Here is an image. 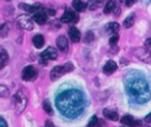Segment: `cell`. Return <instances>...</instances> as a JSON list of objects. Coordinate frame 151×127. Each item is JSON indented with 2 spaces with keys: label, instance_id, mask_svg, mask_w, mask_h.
<instances>
[{
  "label": "cell",
  "instance_id": "3957f363",
  "mask_svg": "<svg viewBox=\"0 0 151 127\" xmlns=\"http://www.w3.org/2000/svg\"><path fill=\"white\" fill-rule=\"evenodd\" d=\"M14 107H15V110L18 113H22L27 106V102H28V91L26 88H21L19 89L15 95H14Z\"/></svg>",
  "mask_w": 151,
  "mask_h": 127
},
{
  "label": "cell",
  "instance_id": "f546056e",
  "mask_svg": "<svg viewBox=\"0 0 151 127\" xmlns=\"http://www.w3.org/2000/svg\"><path fill=\"white\" fill-rule=\"evenodd\" d=\"M136 2V0H125V5L126 6H132Z\"/></svg>",
  "mask_w": 151,
  "mask_h": 127
},
{
  "label": "cell",
  "instance_id": "2e32d148",
  "mask_svg": "<svg viewBox=\"0 0 151 127\" xmlns=\"http://www.w3.org/2000/svg\"><path fill=\"white\" fill-rule=\"evenodd\" d=\"M104 116L109 120H112V121H118V113L114 112V110H110V109H104Z\"/></svg>",
  "mask_w": 151,
  "mask_h": 127
},
{
  "label": "cell",
  "instance_id": "4dcf8cb0",
  "mask_svg": "<svg viewBox=\"0 0 151 127\" xmlns=\"http://www.w3.org/2000/svg\"><path fill=\"white\" fill-rule=\"evenodd\" d=\"M113 13H114V15H118V14L120 13V8H119V6H116V7H114Z\"/></svg>",
  "mask_w": 151,
  "mask_h": 127
},
{
  "label": "cell",
  "instance_id": "5bb4252c",
  "mask_svg": "<svg viewBox=\"0 0 151 127\" xmlns=\"http://www.w3.org/2000/svg\"><path fill=\"white\" fill-rule=\"evenodd\" d=\"M120 121H122V123H123L124 126H126V127H134L136 125H138V122H137L131 115H124V116L120 119Z\"/></svg>",
  "mask_w": 151,
  "mask_h": 127
},
{
  "label": "cell",
  "instance_id": "83f0119b",
  "mask_svg": "<svg viewBox=\"0 0 151 127\" xmlns=\"http://www.w3.org/2000/svg\"><path fill=\"white\" fill-rule=\"evenodd\" d=\"M92 40H93V33L92 32H87L86 37H85V43H88V42H92Z\"/></svg>",
  "mask_w": 151,
  "mask_h": 127
},
{
  "label": "cell",
  "instance_id": "7402d4cb",
  "mask_svg": "<svg viewBox=\"0 0 151 127\" xmlns=\"http://www.w3.org/2000/svg\"><path fill=\"white\" fill-rule=\"evenodd\" d=\"M133 23H134V13H131V14L124 20V26H125L126 28H129V27H131V26L133 25Z\"/></svg>",
  "mask_w": 151,
  "mask_h": 127
},
{
  "label": "cell",
  "instance_id": "277c9868",
  "mask_svg": "<svg viewBox=\"0 0 151 127\" xmlns=\"http://www.w3.org/2000/svg\"><path fill=\"white\" fill-rule=\"evenodd\" d=\"M73 64L71 63V62H67V63H65L64 65H59V66H54L52 70H51V80H57V78H59L61 75H64V74H66V72H70V71H72L73 70Z\"/></svg>",
  "mask_w": 151,
  "mask_h": 127
},
{
  "label": "cell",
  "instance_id": "8992f818",
  "mask_svg": "<svg viewBox=\"0 0 151 127\" xmlns=\"http://www.w3.org/2000/svg\"><path fill=\"white\" fill-rule=\"evenodd\" d=\"M57 57H58V51H57L54 47L50 46V47H47L45 51H42V53L40 55V63H41L42 65H46L47 61L55 59Z\"/></svg>",
  "mask_w": 151,
  "mask_h": 127
},
{
  "label": "cell",
  "instance_id": "7a4b0ae2",
  "mask_svg": "<svg viewBox=\"0 0 151 127\" xmlns=\"http://www.w3.org/2000/svg\"><path fill=\"white\" fill-rule=\"evenodd\" d=\"M125 88L129 95L137 103H145L150 99L147 81L140 74H133L125 78Z\"/></svg>",
  "mask_w": 151,
  "mask_h": 127
},
{
  "label": "cell",
  "instance_id": "52a82bcc",
  "mask_svg": "<svg viewBox=\"0 0 151 127\" xmlns=\"http://www.w3.org/2000/svg\"><path fill=\"white\" fill-rule=\"evenodd\" d=\"M37 76H38V71H37V69H35L34 66H32V65L25 66L24 70H22V72H21V77H22V80H25V81H34V80L37 78Z\"/></svg>",
  "mask_w": 151,
  "mask_h": 127
},
{
  "label": "cell",
  "instance_id": "e575fe53",
  "mask_svg": "<svg viewBox=\"0 0 151 127\" xmlns=\"http://www.w3.org/2000/svg\"><path fill=\"white\" fill-rule=\"evenodd\" d=\"M6 1H11V0H6Z\"/></svg>",
  "mask_w": 151,
  "mask_h": 127
},
{
  "label": "cell",
  "instance_id": "1f68e13d",
  "mask_svg": "<svg viewBox=\"0 0 151 127\" xmlns=\"http://www.w3.org/2000/svg\"><path fill=\"white\" fill-rule=\"evenodd\" d=\"M145 46L151 47V38H149V39H146V40H145Z\"/></svg>",
  "mask_w": 151,
  "mask_h": 127
},
{
  "label": "cell",
  "instance_id": "836d02e7",
  "mask_svg": "<svg viewBox=\"0 0 151 127\" xmlns=\"http://www.w3.org/2000/svg\"><path fill=\"white\" fill-rule=\"evenodd\" d=\"M0 127H7V126H6V123H5L1 119H0Z\"/></svg>",
  "mask_w": 151,
  "mask_h": 127
},
{
  "label": "cell",
  "instance_id": "44dd1931",
  "mask_svg": "<svg viewBox=\"0 0 151 127\" xmlns=\"http://www.w3.org/2000/svg\"><path fill=\"white\" fill-rule=\"evenodd\" d=\"M103 1H104V0H90V1L87 2V7L93 11V9L98 8V7L103 4Z\"/></svg>",
  "mask_w": 151,
  "mask_h": 127
},
{
  "label": "cell",
  "instance_id": "d4e9b609",
  "mask_svg": "<svg viewBox=\"0 0 151 127\" xmlns=\"http://www.w3.org/2000/svg\"><path fill=\"white\" fill-rule=\"evenodd\" d=\"M9 95V90L7 87L0 84V97H7Z\"/></svg>",
  "mask_w": 151,
  "mask_h": 127
},
{
  "label": "cell",
  "instance_id": "8fae6325",
  "mask_svg": "<svg viewBox=\"0 0 151 127\" xmlns=\"http://www.w3.org/2000/svg\"><path fill=\"white\" fill-rule=\"evenodd\" d=\"M33 20H34L37 24H39V25H44V24H46V21H47V14L45 13V11H42V12H37V13L33 14Z\"/></svg>",
  "mask_w": 151,
  "mask_h": 127
},
{
  "label": "cell",
  "instance_id": "4fadbf2b",
  "mask_svg": "<svg viewBox=\"0 0 151 127\" xmlns=\"http://www.w3.org/2000/svg\"><path fill=\"white\" fill-rule=\"evenodd\" d=\"M117 68H118V65H117V63H116L114 61H109V62L104 65L103 71H104L106 75H111V74H113V72L117 70Z\"/></svg>",
  "mask_w": 151,
  "mask_h": 127
},
{
  "label": "cell",
  "instance_id": "cb8c5ba5",
  "mask_svg": "<svg viewBox=\"0 0 151 127\" xmlns=\"http://www.w3.org/2000/svg\"><path fill=\"white\" fill-rule=\"evenodd\" d=\"M8 31H9V26H8V24H4V25H1V28H0V36H1V37H7Z\"/></svg>",
  "mask_w": 151,
  "mask_h": 127
},
{
  "label": "cell",
  "instance_id": "9a60e30c",
  "mask_svg": "<svg viewBox=\"0 0 151 127\" xmlns=\"http://www.w3.org/2000/svg\"><path fill=\"white\" fill-rule=\"evenodd\" d=\"M72 6H73V8H74L77 12H84V11L86 9V7H87V5H86L85 2H83L81 0H73Z\"/></svg>",
  "mask_w": 151,
  "mask_h": 127
},
{
  "label": "cell",
  "instance_id": "6da1fadb",
  "mask_svg": "<svg viewBox=\"0 0 151 127\" xmlns=\"http://www.w3.org/2000/svg\"><path fill=\"white\" fill-rule=\"evenodd\" d=\"M55 104L63 115L70 119H74L84 112L86 99L80 90L71 89L59 94L55 99Z\"/></svg>",
  "mask_w": 151,
  "mask_h": 127
},
{
  "label": "cell",
  "instance_id": "7c38bea8",
  "mask_svg": "<svg viewBox=\"0 0 151 127\" xmlns=\"http://www.w3.org/2000/svg\"><path fill=\"white\" fill-rule=\"evenodd\" d=\"M57 46H58V49H59L61 52L67 51V49H68V43H67V39H66L65 36H60V37L57 38Z\"/></svg>",
  "mask_w": 151,
  "mask_h": 127
},
{
  "label": "cell",
  "instance_id": "e0dca14e",
  "mask_svg": "<svg viewBox=\"0 0 151 127\" xmlns=\"http://www.w3.org/2000/svg\"><path fill=\"white\" fill-rule=\"evenodd\" d=\"M44 43H45V39H44V37H42L41 34H35V36L33 37V44H34V46H35L37 49L42 47Z\"/></svg>",
  "mask_w": 151,
  "mask_h": 127
},
{
  "label": "cell",
  "instance_id": "ffe728a7",
  "mask_svg": "<svg viewBox=\"0 0 151 127\" xmlns=\"http://www.w3.org/2000/svg\"><path fill=\"white\" fill-rule=\"evenodd\" d=\"M114 7H116L114 1H113V0H109V1L105 4V7H104V13H105V14L111 13V12L114 9Z\"/></svg>",
  "mask_w": 151,
  "mask_h": 127
},
{
  "label": "cell",
  "instance_id": "ac0fdd59",
  "mask_svg": "<svg viewBox=\"0 0 151 127\" xmlns=\"http://www.w3.org/2000/svg\"><path fill=\"white\" fill-rule=\"evenodd\" d=\"M7 62H8V55H7V52L5 50H1L0 49V70L7 64Z\"/></svg>",
  "mask_w": 151,
  "mask_h": 127
},
{
  "label": "cell",
  "instance_id": "d6a6232c",
  "mask_svg": "<svg viewBox=\"0 0 151 127\" xmlns=\"http://www.w3.org/2000/svg\"><path fill=\"white\" fill-rule=\"evenodd\" d=\"M145 121H146V122H151V113H150L149 115H146V118H145Z\"/></svg>",
  "mask_w": 151,
  "mask_h": 127
},
{
  "label": "cell",
  "instance_id": "4316f807",
  "mask_svg": "<svg viewBox=\"0 0 151 127\" xmlns=\"http://www.w3.org/2000/svg\"><path fill=\"white\" fill-rule=\"evenodd\" d=\"M118 39H119V36L118 34H113L111 37V39H110V44L111 45H116V43L118 42Z\"/></svg>",
  "mask_w": 151,
  "mask_h": 127
},
{
  "label": "cell",
  "instance_id": "30bf717a",
  "mask_svg": "<svg viewBox=\"0 0 151 127\" xmlns=\"http://www.w3.org/2000/svg\"><path fill=\"white\" fill-rule=\"evenodd\" d=\"M68 37H70V39H71L73 43H78V42L80 40L81 34H80V31H79L77 27L71 26V27L68 28Z\"/></svg>",
  "mask_w": 151,
  "mask_h": 127
},
{
  "label": "cell",
  "instance_id": "5b68a950",
  "mask_svg": "<svg viewBox=\"0 0 151 127\" xmlns=\"http://www.w3.org/2000/svg\"><path fill=\"white\" fill-rule=\"evenodd\" d=\"M17 24L24 28V30H27V31H31L33 30V20H32V17H29L28 14H21L17 18Z\"/></svg>",
  "mask_w": 151,
  "mask_h": 127
},
{
  "label": "cell",
  "instance_id": "9c48e42d",
  "mask_svg": "<svg viewBox=\"0 0 151 127\" xmlns=\"http://www.w3.org/2000/svg\"><path fill=\"white\" fill-rule=\"evenodd\" d=\"M136 56L142 59L143 62H146V63H151V51L146 47H142V49H138L136 51Z\"/></svg>",
  "mask_w": 151,
  "mask_h": 127
},
{
  "label": "cell",
  "instance_id": "603a6c76",
  "mask_svg": "<svg viewBox=\"0 0 151 127\" xmlns=\"http://www.w3.org/2000/svg\"><path fill=\"white\" fill-rule=\"evenodd\" d=\"M42 108H44V110L47 113V114H53V109H52V106H51V103H50V101L48 100H46V101H44V103H42Z\"/></svg>",
  "mask_w": 151,
  "mask_h": 127
},
{
  "label": "cell",
  "instance_id": "484cf974",
  "mask_svg": "<svg viewBox=\"0 0 151 127\" xmlns=\"http://www.w3.org/2000/svg\"><path fill=\"white\" fill-rule=\"evenodd\" d=\"M98 121H99V119H98L96 115H93V116L91 118L90 122H88V127H97V125H98Z\"/></svg>",
  "mask_w": 151,
  "mask_h": 127
},
{
  "label": "cell",
  "instance_id": "f1b7e54d",
  "mask_svg": "<svg viewBox=\"0 0 151 127\" xmlns=\"http://www.w3.org/2000/svg\"><path fill=\"white\" fill-rule=\"evenodd\" d=\"M45 13L47 14V17H48V15L53 17V15L55 14V11H54V9H52V8H48V9H45Z\"/></svg>",
  "mask_w": 151,
  "mask_h": 127
},
{
  "label": "cell",
  "instance_id": "ba28073f",
  "mask_svg": "<svg viewBox=\"0 0 151 127\" xmlns=\"http://www.w3.org/2000/svg\"><path fill=\"white\" fill-rule=\"evenodd\" d=\"M61 23H65V24H74L78 21V15L71 11V9H67L63 15H61V19H60Z\"/></svg>",
  "mask_w": 151,
  "mask_h": 127
},
{
  "label": "cell",
  "instance_id": "d6986e66",
  "mask_svg": "<svg viewBox=\"0 0 151 127\" xmlns=\"http://www.w3.org/2000/svg\"><path fill=\"white\" fill-rule=\"evenodd\" d=\"M119 24L118 23H116V21H112V23H110L109 25H107V27H106V30L109 31V32H111L112 34H117L118 33V31H119Z\"/></svg>",
  "mask_w": 151,
  "mask_h": 127
}]
</instances>
